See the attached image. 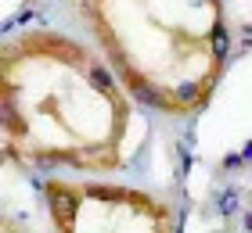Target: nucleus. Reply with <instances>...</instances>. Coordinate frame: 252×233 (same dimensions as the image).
Returning a JSON list of instances; mask_svg holds the SVG:
<instances>
[{"label":"nucleus","instance_id":"3","mask_svg":"<svg viewBox=\"0 0 252 233\" xmlns=\"http://www.w3.org/2000/svg\"><path fill=\"white\" fill-rule=\"evenodd\" d=\"M54 233H177L173 205L123 183L43 180Z\"/></svg>","mask_w":252,"mask_h":233},{"label":"nucleus","instance_id":"2","mask_svg":"<svg viewBox=\"0 0 252 233\" xmlns=\"http://www.w3.org/2000/svg\"><path fill=\"white\" fill-rule=\"evenodd\" d=\"M68 15L144 108L191 119L234 54L227 0H65Z\"/></svg>","mask_w":252,"mask_h":233},{"label":"nucleus","instance_id":"1","mask_svg":"<svg viewBox=\"0 0 252 233\" xmlns=\"http://www.w3.org/2000/svg\"><path fill=\"white\" fill-rule=\"evenodd\" d=\"M90 40L32 26L0 43V108L11 161L116 172L133 158L141 111Z\"/></svg>","mask_w":252,"mask_h":233},{"label":"nucleus","instance_id":"4","mask_svg":"<svg viewBox=\"0 0 252 233\" xmlns=\"http://www.w3.org/2000/svg\"><path fill=\"white\" fill-rule=\"evenodd\" d=\"M4 233H26V230H22V226L15 223V219H11V215H7V219H4Z\"/></svg>","mask_w":252,"mask_h":233}]
</instances>
